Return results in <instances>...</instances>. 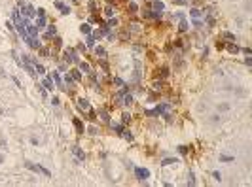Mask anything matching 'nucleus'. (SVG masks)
Wrapping results in <instances>:
<instances>
[{
    "label": "nucleus",
    "mask_w": 252,
    "mask_h": 187,
    "mask_svg": "<svg viewBox=\"0 0 252 187\" xmlns=\"http://www.w3.org/2000/svg\"><path fill=\"white\" fill-rule=\"evenodd\" d=\"M25 166H27V168H30V170H34V172H38V174L49 176V170H46L44 166H38V164H32V163H25Z\"/></svg>",
    "instance_id": "nucleus-1"
},
{
    "label": "nucleus",
    "mask_w": 252,
    "mask_h": 187,
    "mask_svg": "<svg viewBox=\"0 0 252 187\" xmlns=\"http://www.w3.org/2000/svg\"><path fill=\"white\" fill-rule=\"evenodd\" d=\"M72 153H74V157H76L78 161H83V159H85V153L82 151V147H80V146H74V147H72Z\"/></svg>",
    "instance_id": "nucleus-2"
},
{
    "label": "nucleus",
    "mask_w": 252,
    "mask_h": 187,
    "mask_svg": "<svg viewBox=\"0 0 252 187\" xmlns=\"http://www.w3.org/2000/svg\"><path fill=\"white\" fill-rule=\"evenodd\" d=\"M135 174H137L138 180H148V176H150V172H148L146 168H137V170H135Z\"/></svg>",
    "instance_id": "nucleus-3"
},
{
    "label": "nucleus",
    "mask_w": 252,
    "mask_h": 187,
    "mask_svg": "<svg viewBox=\"0 0 252 187\" xmlns=\"http://www.w3.org/2000/svg\"><path fill=\"white\" fill-rule=\"evenodd\" d=\"M66 61H72V63H76L78 61V57H76V53H74V49H66Z\"/></svg>",
    "instance_id": "nucleus-4"
},
{
    "label": "nucleus",
    "mask_w": 252,
    "mask_h": 187,
    "mask_svg": "<svg viewBox=\"0 0 252 187\" xmlns=\"http://www.w3.org/2000/svg\"><path fill=\"white\" fill-rule=\"evenodd\" d=\"M25 27H27L25 30H27V34H28V36H32V38L36 36V32H38V28H36V27H32V25H25Z\"/></svg>",
    "instance_id": "nucleus-5"
},
{
    "label": "nucleus",
    "mask_w": 252,
    "mask_h": 187,
    "mask_svg": "<svg viewBox=\"0 0 252 187\" xmlns=\"http://www.w3.org/2000/svg\"><path fill=\"white\" fill-rule=\"evenodd\" d=\"M23 66H25V70H27V72L30 74L32 78H34V76H36V70H34V66H30V64H28V63H25Z\"/></svg>",
    "instance_id": "nucleus-6"
},
{
    "label": "nucleus",
    "mask_w": 252,
    "mask_h": 187,
    "mask_svg": "<svg viewBox=\"0 0 252 187\" xmlns=\"http://www.w3.org/2000/svg\"><path fill=\"white\" fill-rule=\"evenodd\" d=\"M51 81H55V85H63V81H61V78H59V74H57V72H53V74H51Z\"/></svg>",
    "instance_id": "nucleus-7"
},
{
    "label": "nucleus",
    "mask_w": 252,
    "mask_h": 187,
    "mask_svg": "<svg viewBox=\"0 0 252 187\" xmlns=\"http://www.w3.org/2000/svg\"><path fill=\"white\" fill-rule=\"evenodd\" d=\"M23 15H27V17H34V9H32V6H27V8L23 9Z\"/></svg>",
    "instance_id": "nucleus-8"
},
{
    "label": "nucleus",
    "mask_w": 252,
    "mask_h": 187,
    "mask_svg": "<svg viewBox=\"0 0 252 187\" xmlns=\"http://www.w3.org/2000/svg\"><path fill=\"white\" fill-rule=\"evenodd\" d=\"M80 108H82V110H87V112H89V108H91V106H89V102H87L85 100V98H80Z\"/></svg>",
    "instance_id": "nucleus-9"
},
{
    "label": "nucleus",
    "mask_w": 252,
    "mask_h": 187,
    "mask_svg": "<svg viewBox=\"0 0 252 187\" xmlns=\"http://www.w3.org/2000/svg\"><path fill=\"white\" fill-rule=\"evenodd\" d=\"M152 8H154V9H157V11H159V13H161V11H163V4H161V2H152Z\"/></svg>",
    "instance_id": "nucleus-10"
},
{
    "label": "nucleus",
    "mask_w": 252,
    "mask_h": 187,
    "mask_svg": "<svg viewBox=\"0 0 252 187\" xmlns=\"http://www.w3.org/2000/svg\"><path fill=\"white\" fill-rule=\"evenodd\" d=\"M123 104L125 106H131V104H133V96H131V95H125L123 96Z\"/></svg>",
    "instance_id": "nucleus-11"
},
{
    "label": "nucleus",
    "mask_w": 252,
    "mask_h": 187,
    "mask_svg": "<svg viewBox=\"0 0 252 187\" xmlns=\"http://www.w3.org/2000/svg\"><path fill=\"white\" fill-rule=\"evenodd\" d=\"M55 6H57V8H59V9H61V11H63V13H70V9H68V8H66V6H64V4H61V2H57V4H55Z\"/></svg>",
    "instance_id": "nucleus-12"
},
{
    "label": "nucleus",
    "mask_w": 252,
    "mask_h": 187,
    "mask_svg": "<svg viewBox=\"0 0 252 187\" xmlns=\"http://www.w3.org/2000/svg\"><path fill=\"white\" fill-rule=\"evenodd\" d=\"M46 27V19H44V15H38V28H44Z\"/></svg>",
    "instance_id": "nucleus-13"
},
{
    "label": "nucleus",
    "mask_w": 252,
    "mask_h": 187,
    "mask_svg": "<svg viewBox=\"0 0 252 187\" xmlns=\"http://www.w3.org/2000/svg\"><path fill=\"white\" fill-rule=\"evenodd\" d=\"M70 72H72V79H76V81H80V79H82V74H80L78 70H70Z\"/></svg>",
    "instance_id": "nucleus-14"
},
{
    "label": "nucleus",
    "mask_w": 252,
    "mask_h": 187,
    "mask_svg": "<svg viewBox=\"0 0 252 187\" xmlns=\"http://www.w3.org/2000/svg\"><path fill=\"white\" fill-rule=\"evenodd\" d=\"M80 30H82L83 34H89V32H91V27H89V25H85V23H83L82 27H80Z\"/></svg>",
    "instance_id": "nucleus-15"
},
{
    "label": "nucleus",
    "mask_w": 252,
    "mask_h": 187,
    "mask_svg": "<svg viewBox=\"0 0 252 187\" xmlns=\"http://www.w3.org/2000/svg\"><path fill=\"white\" fill-rule=\"evenodd\" d=\"M74 127L78 128V133H83V125H82V123H80L78 119H74Z\"/></svg>",
    "instance_id": "nucleus-16"
},
{
    "label": "nucleus",
    "mask_w": 252,
    "mask_h": 187,
    "mask_svg": "<svg viewBox=\"0 0 252 187\" xmlns=\"http://www.w3.org/2000/svg\"><path fill=\"white\" fill-rule=\"evenodd\" d=\"M228 51H229V53H239V47L233 46V44H229V46H228Z\"/></svg>",
    "instance_id": "nucleus-17"
},
{
    "label": "nucleus",
    "mask_w": 252,
    "mask_h": 187,
    "mask_svg": "<svg viewBox=\"0 0 252 187\" xmlns=\"http://www.w3.org/2000/svg\"><path fill=\"white\" fill-rule=\"evenodd\" d=\"M44 87L46 89H53V81L51 79H44Z\"/></svg>",
    "instance_id": "nucleus-18"
},
{
    "label": "nucleus",
    "mask_w": 252,
    "mask_h": 187,
    "mask_svg": "<svg viewBox=\"0 0 252 187\" xmlns=\"http://www.w3.org/2000/svg\"><path fill=\"white\" fill-rule=\"evenodd\" d=\"M53 34H55V27H49V28H47V34H46V36H47V38H51Z\"/></svg>",
    "instance_id": "nucleus-19"
},
{
    "label": "nucleus",
    "mask_w": 252,
    "mask_h": 187,
    "mask_svg": "<svg viewBox=\"0 0 252 187\" xmlns=\"http://www.w3.org/2000/svg\"><path fill=\"white\" fill-rule=\"evenodd\" d=\"M222 36H224V38H228V40H235V36H233V34H231V32H224Z\"/></svg>",
    "instance_id": "nucleus-20"
},
{
    "label": "nucleus",
    "mask_w": 252,
    "mask_h": 187,
    "mask_svg": "<svg viewBox=\"0 0 252 187\" xmlns=\"http://www.w3.org/2000/svg\"><path fill=\"white\" fill-rule=\"evenodd\" d=\"M186 28H188V23L182 19V21H180V30H186Z\"/></svg>",
    "instance_id": "nucleus-21"
},
{
    "label": "nucleus",
    "mask_w": 252,
    "mask_h": 187,
    "mask_svg": "<svg viewBox=\"0 0 252 187\" xmlns=\"http://www.w3.org/2000/svg\"><path fill=\"white\" fill-rule=\"evenodd\" d=\"M34 70L40 72V74H44V66H40V64H34Z\"/></svg>",
    "instance_id": "nucleus-22"
},
{
    "label": "nucleus",
    "mask_w": 252,
    "mask_h": 187,
    "mask_svg": "<svg viewBox=\"0 0 252 187\" xmlns=\"http://www.w3.org/2000/svg\"><path fill=\"white\" fill-rule=\"evenodd\" d=\"M97 55H101V57H104V55H106V51L102 49V47H97Z\"/></svg>",
    "instance_id": "nucleus-23"
},
{
    "label": "nucleus",
    "mask_w": 252,
    "mask_h": 187,
    "mask_svg": "<svg viewBox=\"0 0 252 187\" xmlns=\"http://www.w3.org/2000/svg\"><path fill=\"white\" fill-rule=\"evenodd\" d=\"M157 72H159L161 78H165V76H167V68H161V70H157Z\"/></svg>",
    "instance_id": "nucleus-24"
},
{
    "label": "nucleus",
    "mask_w": 252,
    "mask_h": 187,
    "mask_svg": "<svg viewBox=\"0 0 252 187\" xmlns=\"http://www.w3.org/2000/svg\"><path fill=\"white\" fill-rule=\"evenodd\" d=\"M101 119L102 121H108V114H106V112H101Z\"/></svg>",
    "instance_id": "nucleus-25"
},
{
    "label": "nucleus",
    "mask_w": 252,
    "mask_h": 187,
    "mask_svg": "<svg viewBox=\"0 0 252 187\" xmlns=\"http://www.w3.org/2000/svg\"><path fill=\"white\" fill-rule=\"evenodd\" d=\"M80 66H82V70H85V72H89V64H85V63H82V64H80Z\"/></svg>",
    "instance_id": "nucleus-26"
},
{
    "label": "nucleus",
    "mask_w": 252,
    "mask_h": 187,
    "mask_svg": "<svg viewBox=\"0 0 252 187\" xmlns=\"http://www.w3.org/2000/svg\"><path fill=\"white\" fill-rule=\"evenodd\" d=\"M222 161H233V157H229V155H222Z\"/></svg>",
    "instance_id": "nucleus-27"
},
{
    "label": "nucleus",
    "mask_w": 252,
    "mask_h": 187,
    "mask_svg": "<svg viewBox=\"0 0 252 187\" xmlns=\"http://www.w3.org/2000/svg\"><path fill=\"white\" fill-rule=\"evenodd\" d=\"M106 15H114V9H112V8H106Z\"/></svg>",
    "instance_id": "nucleus-28"
},
{
    "label": "nucleus",
    "mask_w": 252,
    "mask_h": 187,
    "mask_svg": "<svg viewBox=\"0 0 252 187\" xmlns=\"http://www.w3.org/2000/svg\"><path fill=\"white\" fill-rule=\"evenodd\" d=\"M192 15L193 17H199V9H192Z\"/></svg>",
    "instance_id": "nucleus-29"
},
{
    "label": "nucleus",
    "mask_w": 252,
    "mask_h": 187,
    "mask_svg": "<svg viewBox=\"0 0 252 187\" xmlns=\"http://www.w3.org/2000/svg\"><path fill=\"white\" fill-rule=\"evenodd\" d=\"M171 163H174V161H173V159H165V161H163L161 164H171Z\"/></svg>",
    "instance_id": "nucleus-30"
},
{
    "label": "nucleus",
    "mask_w": 252,
    "mask_h": 187,
    "mask_svg": "<svg viewBox=\"0 0 252 187\" xmlns=\"http://www.w3.org/2000/svg\"><path fill=\"white\" fill-rule=\"evenodd\" d=\"M72 2H78V0H72Z\"/></svg>",
    "instance_id": "nucleus-31"
}]
</instances>
